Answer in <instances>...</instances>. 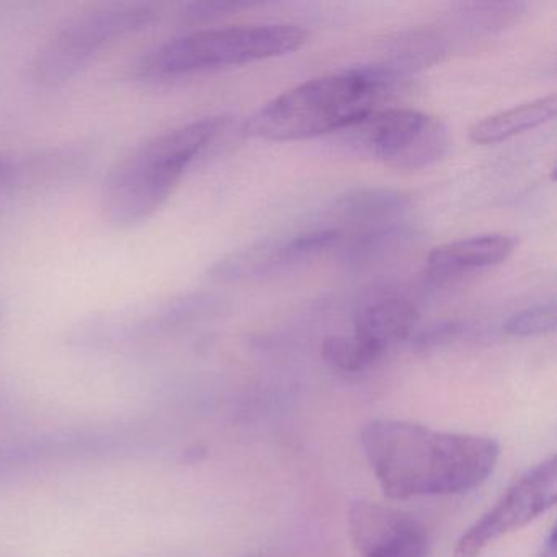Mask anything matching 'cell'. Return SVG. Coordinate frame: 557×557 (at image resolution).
Masks as SVG:
<instances>
[{
	"label": "cell",
	"mask_w": 557,
	"mask_h": 557,
	"mask_svg": "<svg viewBox=\"0 0 557 557\" xmlns=\"http://www.w3.org/2000/svg\"><path fill=\"white\" fill-rule=\"evenodd\" d=\"M361 445L381 491L393 500L474 491L487 481L500 456V445L491 436L393 419L368 423Z\"/></svg>",
	"instance_id": "cell-1"
},
{
	"label": "cell",
	"mask_w": 557,
	"mask_h": 557,
	"mask_svg": "<svg viewBox=\"0 0 557 557\" xmlns=\"http://www.w3.org/2000/svg\"><path fill=\"white\" fill-rule=\"evenodd\" d=\"M230 116H205L145 139L123 156L102 188V214L115 230H132L154 216L182 178L230 145Z\"/></svg>",
	"instance_id": "cell-2"
},
{
	"label": "cell",
	"mask_w": 557,
	"mask_h": 557,
	"mask_svg": "<svg viewBox=\"0 0 557 557\" xmlns=\"http://www.w3.org/2000/svg\"><path fill=\"white\" fill-rule=\"evenodd\" d=\"M394 86L373 64L318 77L267 102L247 120L244 132L278 143L344 132L376 110Z\"/></svg>",
	"instance_id": "cell-3"
},
{
	"label": "cell",
	"mask_w": 557,
	"mask_h": 557,
	"mask_svg": "<svg viewBox=\"0 0 557 557\" xmlns=\"http://www.w3.org/2000/svg\"><path fill=\"white\" fill-rule=\"evenodd\" d=\"M306 41L308 32L293 24L203 28L149 48L126 64L123 76L133 83H171L285 57L298 51Z\"/></svg>",
	"instance_id": "cell-4"
},
{
	"label": "cell",
	"mask_w": 557,
	"mask_h": 557,
	"mask_svg": "<svg viewBox=\"0 0 557 557\" xmlns=\"http://www.w3.org/2000/svg\"><path fill=\"white\" fill-rule=\"evenodd\" d=\"M156 21L158 11L148 4L102 5L74 15L35 51L27 64L28 83L38 89H58Z\"/></svg>",
	"instance_id": "cell-5"
},
{
	"label": "cell",
	"mask_w": 557,
	"mask_h": 557,
	"mask_svg": "<svg viewBox=\"0 0 557 557\" xmlns=\"http://www.w3.org/2000/svg\"><path fill=\"white\" fill-rule=\"evenodd\" d=\"M342 135L355 151L399 171L430 168L449 148L446 123L419 110L376 109Z\"/></svg>",
	"instance_id": "cell-6"
},
{
	"label": "cell",
	"mask_w": 557,
	"mask_h": 557,
	"mask_svg": "<svg viewBox=\"0 0 557 557\" xmlns=\"http://www.w3.org/2000/svg\"><path fill=\"white\" fill-rule=\"evenodd\" d=\"M557 497L556 458L550 456L524 472L497 504L485 511L455 547V557H479L485 547L511 531L527 527L554 507Z\"/></svg>",
	"instance_id": "cell-7"
},
{
	"label": "cell",
	"mask_w": 557,
	"mask_h": 557,
	"mask_svg": "<svg viewBox=\"0 0 557 557\" xmlns=\"http://www.w3.org/2000/svg\"><path fill=\"white\" fill-rule=\"evenodd\" d=\"M218 308V299L207 293L175 296L161 302L135 306L129 311L97 315L83 325V338L89 342H113L120 338H143L175 331L197 321Z\"/></svg>",
	"instance_id": "cell-8"
},
{
	"label": "cell",
	"mask_w": 557,
	"mask_h": 557,
	"mask_svg": "<svg viewBox=\"0 0 557 557\" xmlns=\"http://www.w3.org/2000/svg\"><path fill=\"white\" fill-rule=\"evenodd\" d=\"M348 527L361 557H429L425 527L406 511L357 502L351 505Z\"/></svg>",
	"instance_id": "cell-9"
},
{
	"label": "cell",
	"mask_w": 557,
	"mask_h": 557,
	"mask_svg": "<svg viewBox=\"0 0 557 557\" xmlns=\"http://www.w3.org/2000/svg\"><path fill=\"white\" fill-rule=\"evenodd\" d=\"M517 246V237L510 234H481L443 244L426 259V278L435 285L455 282L469 273L505 262Z\"/></svg>",
	"instance_id": "cell-10"
},
{
	"label": "cell",
	"mask_w": 557,
	"mask_h": 557,
	"mask_svg": "<svg viewBox=\"0 0 557 557\" xmlns=\"http://www.w3.org/2000/svg\"><path fill=\"white\" fill-rule=\"evenodd\" d=\"M419 318V309L409 299H381L358 312L354 335L381 358L394 345L412 337Z\"/></svg>",
	"instance_id": "cell-11"
},
{
	"label": "cell",
	"mask_w": 557,
	"mask_h": 557,
	"mask_svg": "<svg viewBox=\"0 0 557 557\" xmlns=\"http://www.w3.org/2000/svg\"><path fill=\"white\" fill-rule=\"evenodd\" d=\"M556 110L557 97L554 94L541 97L533 102L521 103L475 123L471 128V141L481 146L507 141L513 136L553 122Z\"/></svg>",
	"instance_id": "cell-12"
},
{
	"label": "cell",
	"mask_w": 557,
	"mask_h": 557,
	"mask_svg": "<svg viewBox=\"0 0 557 557\" xmlns=\"http://www.w3.org/2000/svg\"><path fill=\"white\" fill-rule=\"evenodd\" d=\"M285 267V239H267L227 253L211 267L208 278L230 285L262 278Z\"/></svg>",
	"instance_id": "cell-13"
},
{
	"label": "cell",
	"mask_w": 557,
	"mask_h": 557,
	"mask_svg": "<svg viewBox=\"0 0 557 557\" xmlns=\"http://www.w3.org/2000/svg\"><path fill=\"white\" fill-rule=\"evenodd\" d=\"M409 195L386 187H361L347 191L337 200V211L355 224L389 223L409 208Z\"/></svg>",
	"instance_id": "cell-14"
},
{
	"label": "cell",
	"mask_w": 557,
	"mask_h": 557,
	"mask_svg": "<svg viewBox=\"0 0 557 557\" xmlns=\"http://www.w3.org/2000/svg\"><path fill=\"white\" fill-rule=\"evenodd\" d=\"M527 5L521 2H472L461 4L453 14L455 30L461 35H492L502 32L523 14Z\"/></svg>",
	"instance_id": "cell-15"
},
{
	"label": "cell",
	"mask_w": 557,
	"mask_h": 557,
	"mask_svg": "<svg viewBox=\"0 0 557 557\" xmlns=\"http://www.w3.org/2000/svg\"><path fill=\"white\" fill-rule=\"evenodd\" d=\"M409 237V231L406 227L396 226V224L389 223L373 227L351 240L350 246L345 249V259L347 262L357 263V265L374 262L403 246Z\"/></svg>",
	"instance_id": "cell-16"
},
{
	"label": "cell",
	"mask_w": 557,
	"mask_h": 557,
	"mask_svg": "<svg viewBox=\"0 0 557 557\" xmlns=\"http://www.w3.org/2000/svg\"><path fill=\"white\" fill-rule=\"evenodd\" d=\"M321 351L325 363L342 373H361L380 360V357L367 345L361 344L355 335H332L322 342Z\"/></svg>",
	"instance_id": "cell-17"
},
{
	"label": "cell",
	"mask_w": 557,
	"mask_h": 557,
	"mask_svg": "<svg viewBox=\"0 0 557 557\" xmlns=\"http://www.w3.org/2000/svg\"><path fill=\"white\" fill-rule=\"evenodd\" d=\"M556 331V305L534 306L508 319L505 332L511 337H541Z\"/></svg>",
	"instance_id": "cell-18"
},
{
	"label": "cell",
	"mask_w": 557,
	"mask_h": 557,
	"mask_svg": "<svg viewBox=\"0 0 557 557\" xmlns=\"http://www.w3.org/2000/svg\"><path fill=\"white\" fill-rule=\"evenodd\" d=\"M28 194L24 152L0 151V203Z\"/></svg>",
	"instance_id": "cell-19"
},
{
	"label": "cell",
	"mask_w": 557,
	"mask_h": 557,
	"mask_svg": "<svg viewBox=\"0 0 557 557\" xmlns=\"http://www.w3.org/2000/svg\"><path fill=\"white\" fill-rule=\"evenodd\" d=\"M253 4H246V2H195V4L187 5L182 11V21L187 24H201V22L213 21V18L221 17V15L233 14V12L240 11V9L252 8Z\"/></svg>",
	"instance_id": "cell-20"
},
{
	"label": "cell",
	"mask_w": 557,
	"mask_h": 557,
	"mask_svg": "<svg viewBox=\"0 0 557 557\" xmlns=\"http://www.w3.org/2000/svg\"><path fill=\"white\" fill-rule=\"evenodd\" d=\"M461 332L462 325L459 322H442L420 332L413 341L417 348H433L459 337Z\"/></svg>",
	"instance_id": "cell-21"
},
{
	"label": "cell",
	"mask_w": 557,
	"mask_h": 557,
	"mask_svg": "<svg viewBox=\"0 0 557 557\" xmlns=\"http://www.w3.org/2000/svg\"><path fill=\"white\" fill-rule=\"evenodd\" d=\"M5 302L0 299V315L4 314Z\"/></svg>",
	"instance_id": "cell-22"
}]
</instances>
